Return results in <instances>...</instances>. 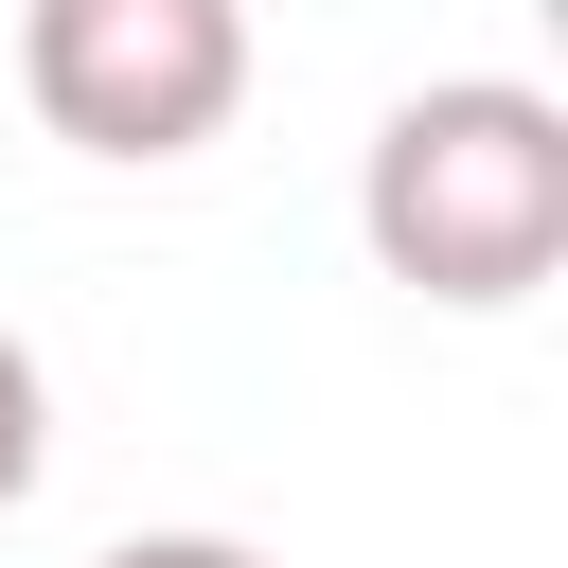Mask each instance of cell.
<instances>
[{
  "label": "cell",
  "mask_w": 568,
  "mask_h": 568,
  "mask_svg": "<svg viewBox=\"0 0 568 568\" xmlns=\"http://www.w3.org/2000/svg\"><path fill=\"white\" fill-rule=\"evenodd\" d=\"M36 462H53V390H36V355L0 337V515L36 497Z\"/></svg>",
  "instance_id": "3"
},
{
  "label": "cell",
  "mask_w": 568,
  "mask_h": 568,
  "mask_svg": "<svg viewBox=\"0 0 568 568\" xmlns=\"http://www.w3.org/2000/svg\"><path fill=\"white\" fill-rule=\"evenodd\" d=\"M355 231L390 284H426L444 320H497L568 266V106L515 71H444L373 124L355 160Z\"/></svg>",
  "instance_id": "1"
},
{
  "label": "cell",
  "mask_w": 568,
  "mask_h": 568,
  "mask_svg": "<svg viewBox=\"0 0 568 568\" xmlns=\"http://www.w3.org/2000/svg\"><path fill=\"white\" fill-rule=\"evenodd\" d=\"M89 568H266L248 532H124V550H89Z\"/></svg>",
  "instance_id": "4"
},
{
  "label": "cell",
  "mask_w": 568,
  "mask_h": 568,
  "mask_svg": "<svg viewBox=\"0 0 568 568\" xmlns=\"http://www.w3.org/2000/svg\"><path fill=\"white\" fill-rule=\"evenodd\" d=\"M18 89L71 160H195L248 106V0H36Z\"/></svg>",
  "instance_id": "2"
}]
</instances>
